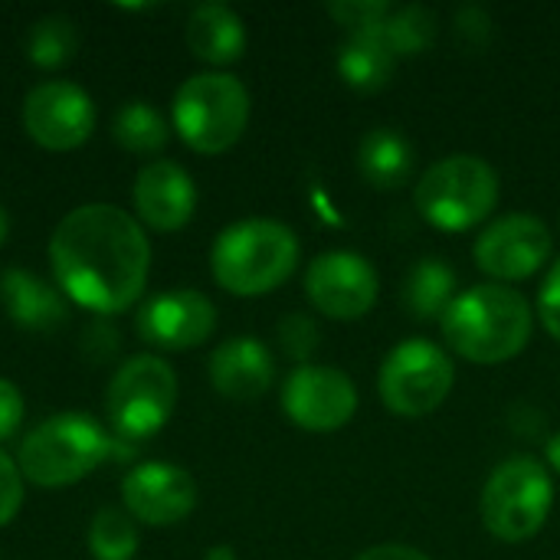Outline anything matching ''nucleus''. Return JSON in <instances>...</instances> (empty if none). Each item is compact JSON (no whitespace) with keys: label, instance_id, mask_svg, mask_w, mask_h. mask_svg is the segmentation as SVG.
I'll list each match as a JSON object with an SVG mask.
<instances>
[{"label":"nucleus","instance_id":"29","mask_svg":"<svg viewBox=\"0 0 560 560\" xmlns=\"http://www.w3.org/2000/svg\"><path fill=\"white\" fill-rule=\"evenodd\" d=\"M23 505V476L20 466L0 450V528L13 522Z\"/></svg>","mask_w":560,"mask_h":560},{"label":"nucleus","instance_id":"14","mask_svg":"<svg viewBox=\"0 0 560 560\" xmlns=\"http://www.w3.org/2000/svg\"><path fill=\"white\" fill-rule=\"evenodd\" d=\"M217 328V308L203 292L171 289L148 299L138 312V335L161 351H187L203 345Z\"/></svg>","mask_w":560,"mask_h":560},{"label":"nucleus","instance_id":"5","mask_svg":"<svg viewBox=\"0 0 560 560\" xmlns=\"http://www.w3.org/2000/svg\"><path fill=\"white\" fill-rule=\"evenodd\" d=\"M249 121V92L236 75L200 72L174 95V128L200 154L230 151Z\"/></svg>","mask_w":560,"mask_h":560},{"label":"nucleus","instance_id":"11","mask_svg":"<svg viewBox=\"0 0 560 560\" xmlns=\"http://www.w3.org/2000/svg\"><path fill=\"white\" fill-rule=\"evenodd\" d=\"M23 128L46 151H72L95 128V105L75 82H43L23 102Z\"/></svg>","mask_w":560,"mask_h":560},{"label":"nucleus","instance_id":"24","mask_svg":"<svg viewBox=\"0 0 560 560\" xmlns=\"http://www.w3.org/2000/svg\"><path fill=\"white\" fill-rule=\"evenodd\" d=\"M79 49V30L69 16H43L33 23L26 36V52L39 69H59L66 66Z\"/></svg>","mask_w":560,"mask_h":560},{"label":"nucleus","instance_id":"4","mask_svg":"<svg viewBox=\"0 0 560 560\" xmlns=\"http://www.w3.org/2000/svg\"><path fill=\"white\" fill-rule=\"evenodd\" d=\"M108 433L89 413H59L23 436L16 466L23 479L43 489H59L85 479L108 456Z\"/></svg>","mask_w":560,"mask_h":560},{"label":"nucleus","instance_id":"9","mask_svg":"<svg viewBox=\"0 0 560 560\" xmlns=\"http://www.w3.org/2000/svg\"><path fill=\"white\" fill-rule=\"evenodd\" d=\"M453 381L456 368L450 354L427 338H410L387 354L377 387L397 417H427L450 397Z\"/></svg>","mask_w":560,"mask_h":560},{"label":"nucleus","instance_id":"19","mask_svg":"<svg viewBox=\"0 0 560 560\" xmlns=\"http://www.w3.org/2000/svg\"><path fill=\"white\" fill-rule=\"evenodd\" d=\"M187 46L210 66H230L246 49V26L226 3H200L187 16Z\"/></svg>","mask_w":560,"mask_h":560},{"label":"nucleus","instance_id":"30","mask_svg":"<svg viewBox=\"0 0 560 560\" xmlns=\"http://www.w3.org/2000/svg\"><path fill=\"white\" fill-rule=\"evenodd\" d=\"M538 318L541 325L555 335L560 341V259L551 266L545 285H541V295H538Z\"/></svg>","mask_w":560,"mask_h":560},{"label":"nucleus","instance_id":"20","mask_svg":"<svg viewBox=\"0 0 560 560\" xmlns=\"http://www.w3.org/2000/svg\"><path fill=\"white\" fill-rule=\"evenodd\" d=\"M397 52L387 43L384 30H371V33H351L341 49H338V72L341 79L358 89V92H377L390 82L394 69H397Z\"/></svg>","mask_w":560,"mask_h":560},{"label":"nucleus","instance_id":"1","mask_svg":"<svg viewBox=\"0 0 560 560\" xmlns=\"http://www.w3.org/2000/svg\"><path fill=\"white\" fill-rule=\"evenodd\" d=\"M49 262L66 299L95 315H118L144 292L151 246L121 207L85 203L59 220Z\"/></svg>","mask_w":560,"mask_h":560},{"label":"nucleus","instance_id":"6","mask_svg":"<svg viewBox=\"0 0 560 560\" xmlns=\"http://www.w3.org/2000/svg\"><path fill=\"white\" fill-rule=\"evenodd\" d=\"M499 203V174L476 154L436 161L417 184V210L427 223L459 233L479 226Z\"/></svg>","mask_w":560,"mask_h":560},{"label":"nucleus","instance_id":"15","mask_svg":"<svg viewBox=\"0 0 560 560\" xmlns=\"http://www.w3.org/2000/svg\"><path fill=\"white\" fill-rule=\"evenodd\" d=\"M121 499L128 515L144 525H177L197 505V486L187 469L171 463H144L131 469L121 482Z\"/></svg>","mask_w":560,"mask_h":560},{"label":"nucleus","instance_id":"22","mask_svg":"<svg viewBox=\"0 0 560 560\" xmlns=\"http://www.w3.org/2000/svg\"><path fill=\"white\" fill-rule=\"evenodd\" d=\"M453 299H456V272L443 259H420L407 272L400 289L404 308L420 322L443 318Z\"/></svg>","mask_w":560,"mask_h":560},{"label":"nucleus","instance_id":"35","mask_svg":"<svg viewBox=\"0 0 560 560\" xmlns=\"http://www.w3.org/2000/svg\"><path fill=\"white\" fill-rule=\"evenodd\" d=\"M210 560H236V558H233V551H230V548H213V551H210Z\"/></svg>","mask_w":560,"mask_h":560},{"label":"nucleus","instance_id":"18","mask_svg":"<svg viewBox=\"0 0 560 560\" xmlns=\"http://www.w3.org/2000/svg\"><path fill=\"white\" fill-rule=\"evenodd\" d=\"M0 302L10 322L26 331H52L69 315L66 295L26 269H7L0 276Z\"/></svg>","mask_w":560,"mask_h":560},{"label":"nucleus","instance_id":"31","mask_svg":"<svg viewBox=\"0 0 560 560\" xmlns=\"http://www.w3.org/2000/svg\"><path fill=\"white\" fill-rule=\"evenodd\" d=\"M23 410H26V407H23V394H20V387L0 377V443H3V440H10V436L20 430V423H23Z\"/></svg>","mask_w":560,"mask_h":560},{"label":"nucleus","instance_id":"32","mask_svg":"<svg viewBox=\"0 0 560 560\" xmlns=\"http://www.w3.org/2000/svg\"><path fill=\"white\" fill-rule=\"evenodd\" d=\"M354 560H430L423 551L410 548V545H377L361 551Z\"/></svg>","mask_w":560,"mask_h":560},{"label":"nucleus","instance_id":"12","mask_svg":"<svg viewBox=\"0 0 560 560\" xmlns=\"http://www.w3.org/2000/svg\"><path fill=\"white\" fill-rule=\"evenodd\" d=\"M555 240L551 230L528 213H509L482 230L472 246L476 266L495 279L518 282L535 276L551 259Z\"/></svg>","mask_w":560,"mask_h":560},{"label":"nucleus","instance_id":"7","mask_svg":"<svg viewBox=\"0 0 560 560\" xmlns=\"http://www.w3.org/2000/svg\"><path fill=\"white\" fill-rule=\"evenodd\" d=\"M177 404V377L154 354L128 358L108 384V423L121 446H138L164 430Z\"/></svg>","mask_w":560,"mask_h":560},{"label":"nucleus","instance_id":"10","mask_svg":"<svg viewBox=\"0 0 560 560\" xmlns=\"http://www.w3.org/2000/svg\"><path fill=\"white\" fill-rule=\"evenodd\" d=\"M282 410L285 417L312 433L341 430L358 410V387L338 368L302 364L289 374L282 387Z\"/></svg>","mask_w":560,"mask_h":560},{"label":"nucleus","instance_id":"25","mask_svg":"<svg viewBox=\"0 0 560 560\" xmlns=\"http://www.w3.org/2000/svg\"><path fill=\"white\" fill-rule=\"evenodd\" d=\"M384 36L397 56H417L436 39V13L420 3L394 7V13L384 23Z\"/></svg>","mask_w":560,"mask_h":560},{"label":"nucleus","instance_id":"21","mask_svg":"<svg viewBox=\"0 0 560 560\" xmlns=\"http://www.w3.org/2000/svg\"><path fill=\"white\" fill-rule=\"evenodd\" d=\"M417 164L413 144L397 128H371L358 148V167L371 187L394 190L410 180Z\"/></svg>","mask_w":560,"mask_h":560},{"label":"nucleus","instance_id":"23","mask_svg":"<svg viewBox=\"0 0 560 560\" xmlns=\"http://www.w3.org/2000/svg\"><path fill=\"white\" fill-rule=\"evenodd\" d=\"M112 135L131 154H158V151H164L167 138H171V128H167L164 115L154 105H148V102H125L115 112Z\"/></svg>","mask_w":560,"mask_h":560},{"label":"nucleus","instance_id":"17","mask_svg":"<svg viewBox=\"0 0 560 560\" xmlns=\"http://www.w3.org/2000/svg\"><path fill=\"white\" fill-rule=\"evenodd\" d=\"M272 354L259 338H230L210 358V384L226 400H256L272 384Z\"/></svg>","mask_w":560,"mask_h":560},{"label":"nucleus","instance_id":"16","mask_svg":"<svg viewBox=\"0 0 560 560\" xmlns=\"http://www.w3.org/2000/svg\"><path fill=\"white\" fill-rule=\"evenodd\" d=\"M135 210L144 226L158 233H174L190 223L197 210V187L180 164L151 161L135 180Z\"/></svg>","mask_w":560,"mask_h":560},{"label":"nucleus","instance_id":"33","mask_svg":"<svg viewBox=\"0 0 560 560\" xmlns=\"http://www.w3.org/2000/svg\"><path fill=\"white\" fill-rule=\"evenodd\" d=\"M548 463H551L555 472H560V436H555V440L548 443Z\"/></svg>","mask_w":560,"mask_h":560},{"label":"nucleus","instance_id":"8","mask_svg":"<svg viewBox=\"0 0 560 560\" xmlns=\"http://www.w3.org/2000/svg\"><path fill=\"white\" fill-rule=\"evenodd\" d=\"M555 505L551 472L528 456L505 459L482 489V522L502 541L535 538Z\"/></svg>","mask_w":560,"mask_h":560},{"label":"nucleus","instance_id":"2","mask_svg":"<svg viewBox=\"0 0 560 560\" xmlns=\"http://www.w3.org/2000/svg\"><path fill=\"white\" fill-rule=\"evenodd\" d=\"M532 325L535 315L528 299L499 282L466 289L440 318L446 345L476 364H502L515 358L528 345Z\"/></svg>","mask_w":560,"mask_h":560},{"label":"nucleus","instance_id":"26","mask_svg":"<svg viewBox=\"0 0 560 560\" xmlns=\"http://www.w3.org/2000/svg\"><path fill=\"white\" fill-rule=\"evenodd\" d=\"M89 548L95 560H131L138 551V528L131 515L118 509H102L89 528Z\"/></svg>","mask_w":560,"mask_h":560},{"label":"nucleus","instance_id":"28","mask_svg":"<svg viewBox=\"0 0 560 560\" xmlns=\"http://www.w3.org/2000/svg\"><path fill=\"white\" fill-rule=\"evenodd\" d=\"M279 345L292 361H305L318 348V328L308 315H289L279 325Z\"/></svg>","mask_w":560,"mask_h":560},{"label":"nucleus","instance_id":"13","mask_svg":"<svg viewBox=\"0 0 560 560\" xmlns=\"http://www.w3.org/2000/svg\"><path fill=\"white\" fill-rule=\"evenodd\" d=\"M381 279L361 253L335 249L322 253L305 272V292L312 305L338 322L361 318L377 302Z\"/></svg>","mask_w":560,"mask_h":560},{"label":"nucleus","instance_id":"27","mask_svg":"<svg viewBox=\"0 0 560 560\" xmlns=\"http://www.w3.org/2000/svg\"><path fill=\"white\" fill-rule=\"evenodd\" d=\"M328 13L348 33H371V30H384L394 7L387 0H338V3L328 7Z\"/></svg>","mask_w":560,"mask_h":560},{"label":"nucleus","instance_id":"34","mask_svg":"<svg viewBox=\"0 0 560 560\" xmlns=\"http://www.w3.org/2000/svg\"><path fill=\"white\" fill-rule=\"evenodd\" d=\"M7 233H10V217H7V210L0 207V246H3V240H7Z\"/></svg>","mask_w":560,"mask_h":560},{"label":"nucleus","instance_id":"3","mask_svg":"<svg viewBox=\"0 0 560 560\" xmlns=\"http://www.w3.org/2000/svg\"><path fill=\"white\" fill-rule=\"evenodd\" d=\"M299 262V240L285 223L243 220L226 226L210 253L213 279L233 295H266L279 289Z\"/></svg>","mask_w":560,"mask_h":560}]
</instances>
